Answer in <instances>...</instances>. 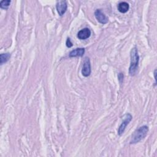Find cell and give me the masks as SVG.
Segmentation results:
<instances>
[{
	"label": "cell",
	"instance_id": "cell-2",
	"mask_svg": "<svg viewBox=\"0 0 157 157\" xmlns=\"http://www.w3.org/2000/svg\"><path fill=\"white\" fill-rule=\"evenodd\" d=\"M148 131V128L147 126H142L137 129L132 135L130 144H137L141 140L144 139Z\"/></svg>",
	"mask_w": 157,
	"mask_h": 157
},
{
	"label": "cell",
	"instance_id": "cell-4",
	"mask_svg": "<svg viewBox=\"0 0 157 157\" xmlns=\"http://www.w3.org/2000/svg\"><path fill=\"white\" fill-rule=\"evenodd\" d=\"M82 74L84 77H88L91 74V64L89 58L85 57L82 69Z\"/></svg>",
	"mask_w": 157,
	"mask_h": 157
},
{
	"label": "cell",
	"instance_id": "cell-3",
	"mask_svg": "<svg viewBox=\"0 0 157 157\" xmlns=\"http://www.w3.org/2000/svg\"><path fill=\"white\" fill-rule=\"evenodd\" d=\"M132 118V115L130 113H126L123 117V120L121 122V124L120 125L118 129V134L121 136L124 131L126 126L129 123Z\"/></svg>",
	"mask_w": 157,
	"mask_h": 157
},
{
	"label": "cell",
	"instance_id": "cell-12",
	"mask_svg": "<svg viewBox=\"0 0 157 157\" xmlns=\"http://www.w3.org/2000/svg\"><path fill=\"white\" fill-rule=\"evenodd\" d=\"M66 46L68 47V48H70L72 46V42L71 41V39L70 38H67V40H66Z\"/></svg>",
	"mask_w": 157,
	"mask_h": 157
},
{
	"label": "cell",
	"instance_id": "cell-1",
	"mask_svg": "<svg viewBox=\"0 0 157 157\" xmlns=\"http://www.w3.org/2000/svg\"><path fill=\"white\" fill-rule=\"evenodd\" d=\"M130 58H131V63L130 66L129 68V73L131 76H134L138 68L139 61V56L138 55V51L136 47H133L130 52Z\"/></svg>",
	"mask_w": 157,
	"mask_h": 157
},
{
	"label": "cell",
	"instance_id": "cell-11",
	"mask_svg": "<svg viewBox=\"0 0 157 157\" xmlns=\"http://www.w3.org/2000/svg\"><path fill=\"white\" fill-rule=\"evenodd\" d=\"M10 0H3L1 1L0 2V7L2 9H7L10 4Z\"/></svg>",
	"mask_w": 157,
	"mask_h": 157
},
{
	"label": "cell",
	"instance_id": "cell-8",
	"mask_svg": "<svg viewBox=\"0 0 157 157\" xmlns=\"http://www.w3.org/2000/svg\"><path fill=\"white\" fill-rule=\"evenodd\" d=\"M85 53V48H78L72 50L69 53L70 57H76V56H82Z\"/></svg>",
	"mask_w": 157,
	"mask_h": 157
},
{
	"label": "cell",
	"instance_id": "cell-5",
	"mask_svg": "<svg viewBox=\"0 0 157 157\" xmlns=\"http://www.w3.org/2000/svg\"><path fill=\"white\" fill-rule=\"evenodd\" d=\"M94 16L96 20L101 24H105L108 22L107 17L102 12L101 9H97L94 12Z\"/></svg>",
	"mask_w": 157,
	"mask_h": 157
},
{
	"label": "cell",
	"instance_id": "cell-7",
	"mask_svg": "<svg viewBox=\"0 0 157 157\" xmlns=\"http://www.w3.org/2000/svg\"><path fill=\"white\" fill-rule=\"evenodd\" d=\"M90 35H91V31L88 28H85L81 29L77 33L78 38L81 40H84L88 38L90 36Z\"/></svg>",
	"mask_w": 157,
	"mask_h": 157
},
{
	"label": "cell",
	"instance_id": "cell-10",
	"mask_svg": "<svg viewBox=\"0 0 157 157\" xmlns=\"http://www.w3.org/2000/svg\"><path fill=\"white\" fill-rule=\"evenodd\" d=\"M10 57V54L9 53H1L0 55V63L1 64H3V63H6Z\"/></svg>",
	"mask_w": 157,
	"mask_h": 157
},
{
	"label": "cell",
	"instance_id": "cell-13",
	"mask_svg": "<svg viewBox=\"0 0 157 157\" xmlns=\"http://www.w3.org/2000/svg\"><path fill=\"white\" fill-rule=\"evenodd\" d=\"M118 78L119 82L121 83L123 82V73L120 72V73L118 74Z\"/></svg>",
	"mask_w": 157,
	"mask_h": 157
},
{
	"label": "cell",
	"instance_id": "cell-9",
	"mask_svg": "<svg viewBox=\"0 0 157 157\" xmlns=\"http://www.w3.org/2000/svg\"><path fill=\"white\" fill-rule=\"evenodd\" d=\"M129 8V4L126 2H121L118 5V10L121 13H126L128 11Z\"/></svg>",
	"mask_w": 157,
	"mask_h": 157
},
{
	"label": "cell",
	"instance_id": "cell-6",
	"mask_svg": "<svg viewBox=\"0 0 157 157\" xmlns=\"http://www.w3.org/2000/svg\"><path fill=\"white\" fill-rule=\"evenodd\" d=\"M56 8L58 14L62 16L66 11L67 8V5L66 1H59L56 2Z\"/></svg>",
	"mask_w": 157,
	"mask_h": 157
}]
</instances>
